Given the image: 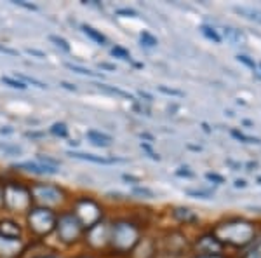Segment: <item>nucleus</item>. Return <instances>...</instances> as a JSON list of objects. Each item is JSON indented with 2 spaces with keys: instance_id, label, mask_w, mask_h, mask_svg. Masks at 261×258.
I'll list each match as a JSON object with an SVG mask.
<instances>
[{
  "instance_id": "1",
  "label": "nucleus",
  "mask_w": 261,
  "mask_h": 258,
  "mask_svg": "<svg viewBox=\"0 0 261 258\" xmlns=\"http://www.w3.org/2000/svg\"><path fill=\"white\" fill-rule=\"evenodd\" d=\"M211 234L223 244V248L246 249L258 238L256 222L244 217H233L218 222L211 228Z\"/></svg>"
},
{
  "instance_id": "6",
  "label": "nucleus",
  "mask_w": 261,
  "mask_h": 258,
  "mask_svg": "<svg viewBox=\"0 0 261 258\" xmlns=\"http://www.w3.org/2000/svg\"><path fill=\"white\" fill-rule=\"evenodd\" d=\"M32 201L40 204V208H53L65 201V192L63 189L50 183H35L30 187Z\"/></svg>"
},
{
  "instance_id": "36",
  "label": "nucleus",
  "mask_w": 261,
  "mask_h": 258,
  "mask_svg": "<svg viewBox=\"0 0 261 258\" xmlns=\"http://www.w3.org/2000/svg\"><path fill=\"white\" fill-rule=\"evenodd\" d=\"M159 91L164 92V95H169V96H183V92H181V91H178V89H169V87H164V86L159 87Z\"/></svg>"
},
{
  "instance_id": "43",
  "label": "nucleus",
  "mask_w": 261,
  "mask_h": 258,
  "mask_svg": "<svg viewBox=\"0 0 261 258\" xmlns=\"http://www.w3.org/2000/svg\"><path fill=\"white\" fill-rule=\"evenodd\" d=\"M235 187H237V189H246L247 181L246 180H235Z\"/></svg>"
},
{
  "instance_id": "30",
  "label": "nucleus",
  "mask_w": 261,
  "mask_h": 258,
  "mask_svg": "<svg viewBox=\"0 0 261 258\" xmlns=\"http://www.w3.org/2000/svg\"><path fill=\"white\" fill-rule=\"evenodd\" d=\"M140 40L146 45V48H155V45L159 44V40L155 39L151 33H148V32H143L141 35H140Z\"/></svg>"
},
{
  "instance_id": "4",
  "label": "nucleus",
  "mask_w": 261,
  "mask_h": 258,
  "mask_svg": "<svg viewBox=\"0 0 261 258\" xmlns=\"http://www.w3.org/2000/svg\"><path fill=\"white\" fill-rule=\"evenodd\" d=\"M56 218L58 217L53 213V209L37 206L28 213V227L35 236L44 238V236H49L56 228Z\"/></svg>"
},
{
  "instance_id": "38",
  "label": "nucleus",
  "mask_w": 261,
  "mask_h": 258,
  "mask_svg": "<svg viewBox=\"0 0 261 258\" xmlns=\"http://www.w3.org/2000/svg\"><path fill=\"white\" fill-rule=\"evenodd\" d=\"M176 175H178V176H187V178H193V173L188 171V168H179L178 171H176Z\"/></svg>"
},
{
  "instance_id": "18",
  "label": "nucleus",
  "mask_w": 261,
  "mask_h": 258,
  "mask_svg": "<svg viewBox=\"0 0 261 258\" xmlns=\"http://www.w3.org/2000/svg\"><path fill=\"white\" fill-rule=\"evenodd\" d=\"M87 138L91 139V143H94L98 147H108L112 143V136L99 133V131H87Z\"/></svg>"
},
{
  "instance_id": "35",
  "label": "nucleus",
  "mask_w": 261,
  "mask_h": 258,
  "mask_svg": "<svg viewBox=\"0 0 261 258\" xmlns=\"http://www.w3.org/2000/svg\"><path fill=\"white\" fill-rule=\"evenodd\" d=\"M117 14L124 16V18H136L138 12L134 11V9H119V11H117Z\"/></svg>"
},
{
  "instance_id": "33",
  "label": "nucleus",
  "mask_w": 261,
  "mask_h": 258,
  "mask_svg": "<svg viewBox=\"0 0 261 258\" xmlns=\"http://www.w3.org/2000/svg\"><path fill=\"white\" fill-rule=\"evenodd\" d=\"M49 40H50V42H54V44H56L58 48H61L63 51H66V53H68V51H70V45H68V42H66L65 39H61V37L50 35V37H49Z\"/></svg>"
},
{
  "instance_id": "9",
  "label": "nucleus",
  "mask_w": 261,
  "mask_h": 258,
  "mask_svg": "<svg viewBox=\"0 0 261 258\" xmlns=\"http://www.w3.org/2000/svg\"><path fill=\"white\" fill-rule=\"evenodd\" d=\"M192 249L195 251V255H221L225 248L211 232H207V234H202L195 239Z\"/></svg>"
},
{
  "instance_id": "47",
  "label": "nucleus",
  "mask_w": 261,
  "mask_h": 258,
  "mask_svg": "<svg viewBox=\"0 0 261 258\" xmlns=\"http://www.w3.org/2000/svg\"><path fill=\"white\" fill-rule=\"evenodd\" d=\"M140 95H141V98H146V101H151V96L150 95H146V92H140Z\"/></svg>"
},
{
  "instance_id": "12",
  "label": "nucleus",
  "mask_w": 261,
  "mask_h": 258,
  "mask_svg": "<svg viewBox=\"0 0 261 258\" xmlns=\"http://www.w3.org/2000/svg\"><path fill=\"white\" fill-rule=\"evenodd\" d=\"M23 251L21 241H11L0 238V258H14Z\"/></svg>"
},
{
  "instance_id": "44",
  "label": "nucleus",
  "mask_w": 261,
  "mask_h": 258,
  "mask_svg": "<svg viewBox=\"0 0 261 258\" xmlns=\"http://www.w3.org/2000/svg\"><path fill=\"white\" fill-rule=\"evenodd\" d=\"M61 86L65 87V89H68V91H77V87L71 86V84H68V82H61Z\"/></svg>"
},
{
  "instance_id": "39",
  "label": "nucleus",
  "mask_w": 261,
  "mask_h": 258,
  "mask_svg": "<svg viewBox=\"0 0 261 258\" xmlns=\"http://www.w3.org/2000/svg\"><path fill=\"white\" fill-rule=\"evenodd\" d=\"M16 6H21V7H24V9H28V11H37V6H33V4H27V2H21V0H18V2H14Z\"/></svg>"
},
{
  "instance_id": "42",
  "label": "nucleus",
  "mask_w": 261,
  "mask_h": 258,
  "mask_svg": "<svg viewBox=\"0 0 261 258\" xmlns=\"http://www.w3.org/2000/svg\"><path fill=\"white\" fill-rule=\"evenodd\" d=\"M192 258H228L226 255H195V256H192Z\"/></svg>"
},
{
  "instance_id": "8",
  "label": "nucleus",
  "mask_w": 261,
  "mask_h": 258,
  "mask_svg": "<svg viewBox=\"0 0 261 258\" xmlns=\"http://www.w3.org/2000/svg\"><path fill=\"white\" fill-rule=\"evenodd\" d=\"M192 248V244L188 243L187 236L181 234V232L174 230L169 232L162 238V253L171 256H181L187 255V251Z\"/></svg>"
},
{
  "instance_id": "15",
  "label": "nucleus",
  "mask_w": 261,
  "mask_h": 258,
  "mask_svg": "<svg viewBox=\"0 0 261 258\" xmlns=\"http://www.w3.org/2000/svg\"><path fill=\"white\" fill-rule=\"evenodd\" d=\"M70 157L81 159V160H89V162H96V164L125 162V159H117V157H101V155H94V154H81V152H70Z\"/></svg>"
},
{
  "instance_id": "45",
  "label": "nucleus",
  "mask_w": 261,
  "mask_h": 258,
  "mask_svg": "<svg viewBox=\"0 0 261 258\" xmlns=\"http://www.w3.org/2000/svg\"><path fill=\"white\" fill-rule=\"evenodd\" d=\"M101 68H107V70H115V66L113 65H108V63H101Z\"/></svg>"
},
{
  "instance_id": "32",
  "label": "nucleus",
  "mask_w": 261,
  "mask_h": 258,
  "mask_svg": "<svg viewBox=\"0 0 261 258\" xmlns=\"http://www.w3.org/2000/svg\"><path fill=\"white\" fill-rule=\"evenodd\" d=\"M112 54L115 58H120V60H124V61H129L130 60L129 51H125L124 48H120V45H115V48L112 49Z\"/></svg>"
},
{
  "instance_id": "52",
  "label": "nucleus",
  "mask_w": 261,
  "mask_h": 258,
  "mask_svg": "<svg viewBox=\"0 0 261 258\" xmlns=\"http://www.w3.org/2000/svg\"><path fill=\"white\" fill-rule=\"evenodd\" d=\"M79 258H87V256H79Z\"/></svg>"
},
{
  "instance_id": "41",
  "label": "nucleus",
  "mask_w": 261,
  "mask_h": 258,
  "mask_svg": "<svg viewBox=\"0 0 261 258\" xmlns=\"http://www.w3.org/2000/svg\"><path fill=\"white\" fill-rule=\"evenodd\" d=\"M27 53L28 54H33V56H37V58H45V54L42 53V51H37V49H28Z\"/></svg>"
},
{
  "instance_id": "25",
  "label": "nucleus",
  "mask_w": 261,
  "mask_h": 258,
  "mask_svg": "<svg viewBox=\"0 0 261 258\" xmlns=\"http://www.w3.org/2000/svg\"><path fill=\"white\" fill-rule=\"evenodd\" d=\"M230 133H231V136H233V138H237L239 142H242V143H256V145H258V143H261L258 138H251V136H246V134H244V133H241V131H237V129H231Z\"/></svg>"
},
{
  "instance_id": "20",
  "label": "nucleus",
  "mask_w": 261,
  "mask_h": 258,
  "mask_svg": "<svg viewBox=\"0 0 261 258\" xmlns=\"http://www.w3.org/2000/svg\"><path fill=\"white\" fill-rule=\"evenodd\" d=\"M200 33L205 37V39L213 40L214 44H221V37H220V33H218L216 28L209 27V25H202V27H200Z\"/></svg>"
},
{
  "instance_id": "48",
  "label": "nucleus",
  "mask_w": 261,
  "mask_h": 258,
  "mask_svg": "<svg viewBox=\"0 0 261 258\" xmlns=\"http://www.w3.org/2000/svg\"><path fill=\"white\" fill-rule=\"evenodd\" d=\"M9 133H12V129H0V134H9Z\"/></svg>"
},
{
  "instance_id": "2",
  "label": "nucleus",
  "mask_w": 261,
  "mask_h": 258,
  "mask_svg": "<svg viewBox=\"0 0 261 258\" xmlns=\"http://www.w3.org/2000/svg\"><path fill=\"white\" fill-rule=\"evenodd\" d=\"M141 241V228L129 220H119L110 227V246L119 255L133 253Z\"/></svg>"
},
{
  "instance_id": "11",
  "label": "nucleus",
  "mask_w": 261,
  "mask_h": 258,
  "mask_svg": "<svg viewBox=\"0 0 261 258\" xmlns=\"http://www.w3.org/2000/svg\"><path fill=\"white\" fill-rule=\"evenodd\" d=\"M16 169H23L27 173H33V175H58L60 169L58 168H50V166H45V164L39 162V160H28V162H21V164H16Z\"/></svg>"
},
{
  "instance_id": "37",
  "label": "nucleus",
  "mask_w": 261,
  "mask_h": 258,
  "mask_svg": "<svg viewBox=\"0 0 261 258\" xmlns=\"http://www.w3.org/2000/svg\"><path fill=\"white\" fill-rule=\"evenodd\" d=\"M207 180H211V181H216L218 185H221L223 181H225V178H223V176H220V175H216V173H207Z\"/></svg>"
},
{
  "instance_id": "24",
  "label": "nucleus",
  "mask_w": 261,
  "mask_h": 258,
  "mask_svg": "<svg viewBox=\"0 0 261 258\" xmlns=\"http://www.w3.org/2000/svg\"><path fill=\"white\" fill-rule=\"evenodd\" d=\"M187 194L190 197H195V199H214V192H211V190H187Z\"/></svg>"
},
{
  "instance_id": "21",
  "label": "nucleus",
  "mask_w": 261,
  "mask_h": 258,
  "mask_svg": "<svg viewBox=\"0 0 261 258\" xmlns=\"http://www.w3.org/2000/svg\"><path fill=\"white\" fill-rule=\"evenodd\" d=\"M66 68L77 72V74H81V75H87V77H103L98 72H92L89 68H84V66H79V65H71V63H66Z\"/></svg>"
},
{
  "instance_id": "49",
  "label": "nucleus",
  "mask_w": 261,
  "mask_h": 258,
  "mask_svg": "<svg viewBox=\"0 0 261 258\" xmlns=\"http://www.w3.org/2000/svg\"><path fill=\"white\" fill-rule=\"evenodd\" d=\"M37 258H58V256H53V255H47V256H37Z\"/></svg>"
},
{
  "instance_id": "28",
  "label": "nucleus",
  "mask_w": 261,
  "mask_h": 258,
  "mask_svg": "<svg viewBox=\"0 0 261 258\" xmlns=\"http://www.w3.org/2000/svg\"><path fill=\"white\" fill-rule=\"evenodd\" d=\"M2 82L6 84V86L12 87V89H27V84H23L21 80L18 79H12V77H2Z\"/></svg>"
},
{
  "instance_id": "23",
  "label": "nucleus",
  "mask_w": 261,
  "mask_h": 258,
  "mask_svg": "<svg viewBox=\"0 0 261 258\" xmlns=\"http://www.w3.org/2000/svg\"><path fill=\"white\" fill-rule=\"evenodd\" d=\"M133 196H138L141 199H153L155 192L150 190L148 187H133Z\"/></svg>"
},
{
  "instance_id": "26",
  "label": "nucleus",
  "mask_w": 261,
  "mask_h": 258,
  "mask_svg": "<svg viewBox=\"0 0 261 258\" xmlns=\"http://www.w3.org/2000/svg\"><path fill=\"white\" fill-rule=\"evenodd\" d=\"M0 150L6 152L7 155H21L23 154V149L18 145H9V143H0Z\"/></svg>"
},
{
  "instance_id": "29",
  "label": "nucleus",
  "mask_w": 261,
  "mask_h": 258,
  "mask_svg": "<svg viewBox=\"0 0 261 258\" xmlns=\"http://www.w3.org/2000/svg\"><path fill=\"white\" fill-rule=\"evenodd\" d=\"M50 133L56 134V136L65 138L66 134H68V128H66V124H63V122H56V124H53V128H50Z\"/></svg>"
},
{
  "instance_id": "5",
  "label": "nucleus",
  "mask_w": 261,
  "mask_h": 258,
  "mask_svg": "<svg viewBox=\"0 0 261 258\" xmlns=\"http://www.w3.org/2000/svg\"><path fill=\"white\" fill-rule=\"evenodd\" d=\"M73 215H75V218L81 222L82 228L89 230L91 227H94L96 223L101 222V218H103V209L99 208V204L96 201H92L89 197H82L75 202Z\"/></svg>"
},
{
  "instance_id": "13",
  "label": "nucleus",
  "mask_w": 261,
  "mask_h": 258,
  "mask_svg": "<svg viewBox=\"0 0 261 258\" xmlns=\"http://www.w3.org/2000/svg\"><path fill=\"white\" fill-rule=\"evenodd\" d=\"M0 238L19 241L21 238V227L12 220H0Z\"/></svg>"
},
{
  "instance_id": "22",
  "label": "nucleus",
  "mask_w": 261,
  "mask_h": 258,
  "mask_svg": "<svg viewBox=\"0 0 261 258\" xmlns=\"http://www.w3.org/2000/svg\"><path fill=\"white\" fill-rule=\"evenodd\" d=\"M16 79L21 80L23 84H32V86H37L39 89H47V84H44V82H40V80H37V79H33V77H28V75H18L16 74Z\"/></svg>"
},
{
  "instance_id": "51",
  "label": "nucleus",
  "mask_w": 261,
  "mask_h": 258,
  "mask_svg": "<svg viewBox=\"0 0 261 258\" xmlns=\"http://www.w3.org/2000/svg\"><path fill=\"white\" fill-rule=\"evenodd\" d=\"M256 239H258V241H259V243H261V236H259V238H256Z\"/></svg>"
},
{
  "instance_id": "3",
  "label": "nucleus",
  "mask_w": 261,
  "mask_h": 258,
  "mask_svg": "<svg viewBox=\"0 0 261 258\" xmlns=\"http://www.w3.org/2000/svg\"><path fill=\"white\" fill-rule=\"evenodd\" d=\"M32 202L30 189H27L18 181H9L2 187V206L12 213L30 211Z\"/></svg>"
},
{
  "instance_id": "50",
  "label": "nucleus",
  "mask_w": 261,
  "mask_h": 258,
  "mask_svg": "<svg viewBox=\"0 0 261 258\" xmlns=\"http://www.w3.org/2000/svg\"><path fill=\"white\" fill-rule=\"evenodd\" d=\"M258 66H259V70H261V63H259V65H258ZM259 75H261V72H259Z\"/></svg>"
},
{
  "instance_id": "46",
  "label": "nucleus",
  "mask_w": 261,
  "mask_h": 258,
  "mask_svg": "<svg viewBox=\"0 0 261 258\" xmlns=\"http://www.w3.org/2000/svg\"><path fill=\"white\" fill-rule=\"evenodd\" d=\"M124 180H129V181H134V183H138V178H133V176H129V175H124Z\"/></svg>"
},
{
  "instance_id": "27",
  "label": "nucleus",
  "mask_w": 261,
  "mask_h": 258,
  "mask_svg": "<svg viewBox=\"0 0 261 258\" xmlns=\"http://www.w3.org/2000/svg\"><path fill=\"white\" fill-rule=\"evenodd\" d=\"M98 87H99V89H105V91L112 92V95H119V96H124V98L134 100V98H133V96H130V95H129V92L122 91V89H119V87H112V86H107V84H98Z\"/></svg>"
},
{
  "instance_id": "31",
  "label": "nucleus",
  "mask_w": 261,
  "mask_h": 258,
  "mask_svg": "<svg viewBox=\"0 0 261 258\" xmlns=\"http://www.w3.org/2000/svg\"><path fill=\"white\" fill-rule=\"evenodd\" d=\"M237 60L242 63V65H246L247 68H251L252 72H256L258 70V63H256L254 60H251L249 56H247V54H239L237 56Z\"/></svg>"
},
{
  "instance_id": "16",
  "label": "nucleus",
  "mask_w": 261,
  "mask_h": 258,
  "mask_svg": "<svg viewBox=\"0 0 261 258\" xmlns=\"http://www.w3.org/2000/svg\"><path fill=\"white\" fill-rule=\"evenodd\" d=\"M223 33H225L226 40L231 42V45H244L246 44V35L239 30V28H233V27H225L223 28Z\"/></svg>"
},
{
  "instance_id": "40",
  "label": "nucleus",
  "mask_w": 261,
  "mask_h": 258,
  "mask_svg": "<svg viewBox=\"0 0 261 258\" xmlns=\"http://www.w3.org/2000/svg\"><path fill=\"white\" fill-rule=\"evenodd\" d=\"M0 53H4V54H11V56H16V54H18V51H14V49H9V48H4V45H0Z\"/></svg>"
},
{
  "instance_id": "10",
  "label": "nucleus",
  "mask_w": 261,
  "mask_h": 258,
  "mask_svg": "<svg viewBox=\"0 0 261 258\" xmlns=\"http://www.w3.org/2000/svg\"><path fill=\"white\" fill-rule=\"evenodd\" d=\"M87 243L96 249H101L107 244H110V225L99 222L94 227H91L89 232H87Z\"/></svg>"
},
{
  "instance_id": "7",
  "label": "nucleus",
  "mask_w": 261,
  "mask_h": 258,
  "mask_svg": "<svg viewBox=\"0 0 261 258\" xmlns=\"http://www.w3.org/2000/svg\"><path fill=\"white\" fill-rule=\"evenodd\" d=\"M56 232L65 244H75L81 241L84 228L73 213H61L60 218H56Z\"/></svg>"
},
{
  "instance_id": "34",
  "label": "nucleus",
  "mask_w": 261,
  "mask_h": 258,
  "mask_svg": "<svg viewBox=\"0 0 261 258\" xmlns=\"http://www.w3.org/2000/svg\"><path fill=\"white\" fill-rule=\"evenodd\" d=\"M39 162L45 164V166H50V168H60V160L53 159V157H47V155H39Z\"/></svg>"
},
{
  "instance_id": "19",
  "label": "nucleus",
  "mask_w": 261,
  "mask_h": 258,
  "mask_svg": "<svg viewBox=\"0 0 261 258\" xmlns=\"http://www.w3.org/2000/svg\"><path fill=\"white\" fill-rule=\"evenodd\" d=\"M82 30H84V33H86L87 37H89V39L94 40L96 44H99V45H107V44H108L107 37H105L101 32L96 30V28L89 27V25H84V27H82Z\"/></svg>"
},
{
  "instance_id": "14",
  "label": "nucleus",
  "mask_w": 261,
  "mask_h": 258,
  "mask_svg": "<svg viewBox=\"0 0 261 258\" xmlns=\"http://www.w3.org/2000/svg\"><path fill=\"white\" fill-rule=\"evenodd\" d=\"M172 218L179 223H185V225H192V223L199 222V217L195 215V211H192L190 208H185V206H176L172 209Z\"/></svg>"
},
{
  "instance_id": "17",
  "label": "nucleus",
  "mask_w": 261,
  "mask_h": 258,
  "mask_svg": "<svg viewBox=\"0 0 261 258\" xmlns=\"http://www.w3.org/2000/svg\"><path fill=\"white\" fill-rule=\"evenodd\" d=\"M233 11L239 12L244 18L261 25V9H254V7H233Z\"/></svg>"
}]
</instances>
